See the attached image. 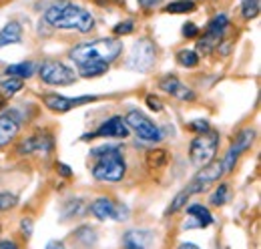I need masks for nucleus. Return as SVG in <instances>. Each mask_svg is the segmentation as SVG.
Listing matches in <instances>:
<instances>
[{"label":"nucleus","instance_id":"1","mask_svg":"<svg viewBox=\"0 0 261 249\" xmlns=\"http://www.w3.org/2000/svg\"><path fill=\"white\" fill-rule=\"evenodd\" d=\"M123 53V42L117 38H97L81 42L70 51V59L79 66L83 79H95L109 70L111 62L117 61Z\"/></svg>","mask_w":261,"mask_h":249},{"label":"nucleus","instance_id":"2","mask_svg":"<svg viewBox=\"0 0 261 249\" xmlns=\"http://www.w3.org/2000/svg\"><path fill=\"white\" fill-rule=\"evenodd\" d=\"M44 20L50 27L63 29V31L91 32L95 27L93 14L87 8H83L70 0H59V2L50 4L44 12Z\"/></svg>","mask_w":261,"mask_h":249},{"label":"nucleus","instance_id":"3","mask_svg":"<svg viewBox=\"0 0 261 249\" xmlns=\"http://www.w3.org/2000/svg\"><path fill=\"white\" fill-rule=\"evenodd\" d=\"M91 155L97 157V163L93 167V177L105 183H117L127 173V163L119 147H98L93 149Z\"/></svg>","mask_w":261,"mask_h":249},{"label":"nucleus","instance_id":"4","mask_svg":"<svg viewBox=\"0 0 261 249\" xmlns=\"http://www.w3.org/2000/svg\"><path fill=\"white\" fill-rule=\"evenodd\" d=\"M217 147H219V133L207 131V133H203V135H197L195 139L191 141V145H189L191 163L197 165V167L209 165V163L215 159Z\"/></svg>","mask_w":261,"mask_h":249},{"label":"nucleus","instance_id":"5","mask_svg":"<svg viewBox=\"0 0 261 249\" xmlns=\"http://www.w3.org/2000/svg\"><path fill=\"white\" fill-rule=\"evenodd\" d=\"M155 59H157L155 44L149 38H141L130 48L129 59H127V68L135 70V72H149L155 66Z\"/></svg>","mask_w":261,"mask_h":249},{"label":"nucleus","instance_id":"6","mask_svg":"<svg viewBox=\"0 0 261 249\" xmlns=\"http://www.w3.org/2000/svg\"><path fill=\"white\" fill-rule=\"evenodd\" d=\"M38 74L42 83L53 87H68V85H74L76 81V72L61 61H44L38 66Z\"/></svg>","mask_w":261,"mask_h":249},{"label":"nucleus","instance_id":"7","mask_svg":"<svg viewBox=\"0 0 261 249\" xmlns=\"http://www.w3.org/2000/svg\"><path fill=\"white\" fill-rule=\"evenodd\" d=\"M227 27H229L227 14H223V12L215 14V16L211 18V22L207 24V31H205V34L201 36V40H197V48H199V53H203V55L213 53V51L219 46V42L223 40Z\"/></svg>","mask_w":261,"mask_h":249},{"label":"nucleus","instance_id":"8","mask_svg":"<svg viewBox=\"0 0 261 249\" xmlns=\"http://www.w3.org/2000/svg\"><path fill=\"white\" fill-rule=\"evenodd\" d=\"M223 167H221V161H211L209 165L201 167L199 173L191 179V183L185 187V191L189 195H197V193H203L207 191L213 183H217L221 177H223Z\"/></svg>","mask_w":261,"mask_h":249},{"label":"nucleus","instance_id":"9","mask_svg":"<svg viewBox=\"0 0 261 249\" xmlns=\"http://www.w3.org/2000/svg\"><path fill=\"white\" fill-rule=\"evenodd\" d=\"M125 123L129 129H133L137 133L139 139L143 141H149V143H159L163 139L159 127L153 123L149 117H145L141 111H130L129 115L125 117Z\"/></svg>","mask_w":261,"mask_h":249},{"label":"nucleus","instance_id":"10","mask_svg":"<svg viewBox=\"0 0 261 249\" xmlns=\"http://www.w3.org/2000/svg\"><path fill=\"white\" fill-rule=\"evenodd\" d=\"M253 137H255V133H253L251 129H245V131H241V133L237 135L235 143L229 147V151L225 153L223 161H221L223 173H231V171L235 169V163L239 161L241 153H243L245 149H249V147H251V143H253Z\"/></svg>","mask_w":261,"mask_h":249},{"label":"nucleus","instance_id":"11","mask_svg":"<svg viewBox=\"0 0 261 249\" xmlns=\"http://www.w3.org/2000/svg\"><path fill=\"white\" fill-rule=\"evenodd\" d=\"M44 107L53 113H66L70 109H76L81 105H87V103H95L97 96H91V94H85V96H63V94H44Z\"/></svg>","mask_w":261,"mask_h":249},{"label":"nucleus","instance_id":"12","mask_svg":"<svg viewBox=\"0 0 261 249\" xmlns=\"http://www.w3.org/2000/svg\"><path fill=\"white\" fill-rule=\"evenodd\" d=\"M91 211L93 215L100 221L105 219H117V221H125L129 217V209L125 205H117L113 199H107V197H100L97 199L93 205H91Z\"/></svg>","mask_w":261,"mask_h":249},{"label":"nucleus","instance_id":"13","mask_svg":"<svg viewBox=\"0 0 261 249\" xmlns=\"http://www.w3.org/2000/svg\"><path fill=\"white\" fill-rule=\"evenodd\" d=\"M129 127L123 117H111L109 121L98 127L95 133L85 135V139H95V137H111V139H127L129 137Z\"/></svg>","mask_w":261,"mask_h":249},{"label":"nucleus","instance_id":"14","mask_svg":"<svg viewBox=\"0 0 261 249\" xmlns=\"http://www.w3.org/2000/svg\"><path fill=\"white\" fill-rule=\"evenodd\" d=\"M20 131V115L16 111H4L0 115V147L8 145Z\"/></svg>","mask_w":261,"mask_h":249},{"label":"nucleus","instance_id":"15","mask_svg":"<svg viewBox=\"0 0 261 249\" xmlns=\"http://www.w3.org/2000/svg\"><path fill=\"white\" fill-rule=\"evenodd\" d=\"M159 87H161L167 94H171V96H175V98H179V101H195V93H193L187 85H183L177 77H173V74H167L165 79H161Z\"/></svg>","mask_w":261,"mask_h":249},{"label":"nucleus","instance_id":"16","mask_svg":"<svg viewBox=\"0 0 261 249\" xmlns=\"http://www.w3.org/2000/svg\"><path fill=\"white\" fill-rule=\"evenodd\" d=\"M187 215L193 219V221H189V223H185V227H189V229H193V227H199V229H203V227H209L215 219L211 215V211L207 209V207H203V205H191V207H187Z\"/></svg>","mask_w":261,"mask_h":249},{"label":"nucleus","instance_id":"17","mask_svg":"<svg viewBox=\"0 0 261 249\" xmlns=\"http://www.w3.org/2000/svg\"><path fill=\"white\" fill-rule=\"evenodd\" d=\"M50 147H53V139L48 137V135H34V137H29L27 141H22V145L18 147V153H34V151H42V153H46V151H50Z\"/></svg>","mask_w":261,"mask_h":249},{"label":"nucleus","instance_id":"18","mask_svg":"<svg viewBox=\"0 0 261 249\" xmlns=\"http://www.w3.org/2000/svg\"><path fill=\"white\" fill-rule=\"evenodd\" d=\"M18 42H22V27L16 20L4 24V29L0 31V48L8 44H18Z\"/></svg>","mask_w":261,"mask_h":249},{"label":"nucleus","instance_id":"19","mask_svg":"<svg viewBox=\"0 0 261 249\" xmlns=\"http://www.w3.org/2000/svg\"><path fill=\"white\" fill-rule=\"evenodd\" d=\"M6 77H14V79H20V81H24V79H31L34 72H36V64L34 62H18V64H10V66H6Z\"/></svg>","mask_w":261,"mask_h":249},{"label":"nucleus","instance_id":"20","mask_svg":"<svg viewBox=\"0 0 261 249\" xmlns=\"http://www.w3.org/2000/svg\"><path fill=\"white\" fill-rule=\"evenodd\" d=\"M163 10L167 14H187V12H195L197 4L193 0H175V2H169Z\"/></svg>","mask_w":261,"mask_h":249},{"label":"nucleus","instance_id":"21","mask_svg":"<svg viewBox=\"0 0 261 249\" xmlns=\"http://www.w3.org/2000/svg\"><path fill=\"white\" fill-rule=\"evenodd\" d=\"M22 91V81L20 79H14V77H6L0 81V94L10 98L14 94H18Z\"/></svg>","mask_w":261,"mask_h":249},{"label":"nucleus","instance_id":"22","mask_svg":"<svg viewBox=\"0 0 261 249\" xmlns=\"http://www.w3.org/2000/svg\"><path fill=\"white\" fill-rule=\"evenodd\" d=\"M169 163V153L165 149H151L147 153V165L149 169H163Z\"/></svg>","mask_w":261,"mask_h":249},{"label":"nucleus","instance_id":"23","mask_svg":"<svg viewBox=\"0 0 261 249\" xmlns=\"http://www.w3.org/2000/svg\"><path fill=\"white\" fill-rule=\"evenodd\" d=\"M229 199H231V189H229L227 183H219L217 189L213 191V195H211V205H215V207H221V205H225Z\"/></svg>","mask_w":261,"mask_h":249},{"label":"nucleus","instance_id":"24","mask_svg":"<svg viewBox=\"0 0 261 249\" xmlns=\"http://www.w3.org/2000/svg\"><path fill=\"white\" fill-rule=\"evenodd\" d=\"M177 62L181 66H185V68H195L197 64H199V53L189 51V48H183V51L177 53Z\"/></svg>","mask_w":261,"mask_h":249},{"label":"nucleus","instance_id":"25","mask_svg":"<svg viewBox=\"0 0 261 249\" xmlns=\"http://www.w3.org/2000/svg\"><path fill=\"white\" fill-rule=\"evenodd\" d=\"M241 14L245 20H253L259 14V0H241Z\"/></svg>","mask_w":261,"mask_h":249},{"label":"nucleus","instance_id":"26","mask_svg":"<svg viewBox=\"0 0 261 249\" xmlns=\"http://www.w3.org/2000/svg\"><path fill=\"white\" fill-rule=\"evenodd\" d=\"M189 197H191V195H189L185 189H183L181 193H177L175 199H173V203H171V207L167 209V213H177L179 209H183V207L187 205V199H189Z\"/></svg>","mask_w":261,"mask_h":249},{"label":"nucleus","instance_id":"27","mask_svg":"<svg viewBox=\"0 0 261 249\" xmlns=\"http://www.w3.org/2000/svg\"><path fill=\"white\" fill-rule=\"evenodd\" d=\"M16 203H18V199H16V195H12V193H0V211H8V209H12V207H16Z\"/></svg>","mask_w":261,"mask_h":249},{"label":"nucleus","instance_id":"28","mask_svg":"<svg viewBox=\"0 0 261 249\" xmlns=\"http://www.w3.org/2000/svg\"><path fill=\"white\" fill-rule=\"evenodd\" d=\"M133 31H135V22H133V20H123V22H119V24L113 29V32H115L117 36H125V34H130Z\"/></svg>","mask_w":261,"mask_h":249},{"label":"nucleus","instance_id":"29","mask_svg":"<svg viewBox=\"0 0 261 249\" xmlns=\"http://www.w3.org/2000/svg\"><path fill=\"white\" fill-rule=\"evenodd\" d=\"M189 129L195 131L197 135H203V133L211 131V127H209V123H207L205 119H197V121H193V123H189Z\"/></svg>","mask_w":261,"mask_h":249},{"label":"nucleus","instance_id":"30","mask_svg":"<svg viewBox=\"0 0 261 249\" xmlns=\"http://www.w3.org/2000/svg\"><path fill=\"white\" fill-rule=\"evenodd\" d=\"M147 107L151 109V111H155V113H161L163 111V103H161V98L159 96H155V94H147Z\"/></svg>","mask_w":261,"mask_h":249},{"label":"nucleus","instance_id":"31","mask_svg":"<svg viewBox=\"0 0 261 249\" xmlns=\"http://www.w3.org/2000/svg\"><path fill=\"white\" fill-rule=\"evenodd\" d=\"M181 32H183L185 38H197V36H199V29H197L195 22H185Z\"/></svg>","mask_w":261,"mask_h":249},{"label":"nucleus","instance_id":"32","mask_svg":"<svg viewBox=\"0 0 261 249\" xmlns=\"http://www.w3.org/2000/svg\"><path fill=\"white\" fill-rule=\"evenodd\" d=\"M125 249H145L139 243V239H135V231H129L125 235Z\"/></svg>","mask_w":261,"mask_h":249},{"label":"nucleus","instance_id":"33","mask_svg":"<svg viewBox=\"0 0 261 249\" xmlns=\"http://www.w3.org/2000/svg\"><path fill=\"white\" fill-rule=\"evenodd\" d=\"M137 2H139V6H141L143 10H151V8L159 6L163 0H137Z\"/></svg>","mask_w":261,"mask_h":249},{"label":"nucleus","instance_id":"34","mask_svg":"<svg viewBox=\"0 0 261 249\" xmlns=\"http://www.w3.org/2000/svg\"><path fill=\"white\" fill-rule=\"evenodd\" d=\"M20 229H22V235L24 237H31V233H33V221L31 219H22Z\"/></svg>","mask_w":261,"mask_h":249},{"label":"nucleus","instance_id":"35","mask_svg":"<svg viewBox=\"0 0 261 249\" xmlns=\"http://www.w3.org/2000/svg\"><path fill=\"white\" fill-rule=\"evenodd\" d=\"M57 169H59V173H61L63 177H70V175H72L70 167H68V165H65V163H59V165H57Z\"/></svg>","mask_w":261,"mask_h":249},{"label":"nucleus","instance_id":"36","mask_svg":"<svg viewBox=\"0 0 261 249\" xmlns=\"http://www.w3.org/2000/svg\"><path fill=\"white\" fill-rule=\"evenodd\" d=\"M0 249H18V245H16V241L4 239V241H0Z\"/></svg>","mask_w":261,"mask_h":249},{"label":"nucleus","instance_id":"37","mask_svg":"<svg viewBox=\"0 0 261 249\" xmlns=\"http://www.w3.org/2000/svg\"><path fill=\"white\" fill-rule=\"evenodd\" d=\"M46 249H66L65 243H61V241H50L48 245H46Z\"/></svg>","mask_w":261,"mask_h":249},{"label":"nucleus","instance_id":"38","mask_svg":"<svg viewBox=\"0 0 261 249\" xmlns=\"http://www.w3.org/2000/svg\"><path fill=\"white\" fill-rule=\"evenodd\" d=\"M179 249H199V245H195V243H181Z\"/></svg>","mask_w":261,"mask_h":249}]
</instances>
